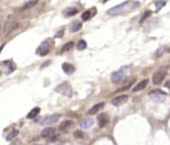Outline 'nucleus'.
Wrapping results in <instances>:
<instances>
[{"label": "nucleus", "instance_id": "obj_1", "mask_svg": "<svg viewBox=\"0 0 170 145\" xmlns=\"http://www.w3.org/2000/svg\"><path fill=\"white\" fill-rule=\"evenodd\" d=\"M149 96L156 102H163L167 98V94L161 89H155V91H151L149 93Z\"/></svg>", "mask_w": 170, "mask_h": 145}, {"label": "nucleus", "instance_id": "obj_2", "mask_svg": "<svg viewBox=\"0 0 170 145\" xmlns=\"http://www.w3.org/2000/svg\"><path fill=\"white\" fill-rule=\"evenodd\" d=\"M111 80L113 83H122L126 80V74H125V68H122L120 70L113 72L112 76H111Z\"/></svg>", "mask_w": 170, "mask_h": 145}, {"label": "nucleus", "instance_id": "obj_3", "mask_svg": "<svg viewBox=\"0 0 170 145\" xmlns=\"http://www.w3.org/2000/svg\"><path fill=\"white\" fill-rule=\"evenodd\" d=\"M57 93H61L63 95H66V96H70L71 95V86L69 85L68 82H62L61 85H58V86L56 87V89H55Z\"/></svg>", "mask_w": 170, "mask_h": 145}, {"label": "nucleus", "instance_id": "obj_4", "mask_svg": "<svg viewBox=\"0 0 170 145\" xmlns=\"http://www.w3.org/2000/svg\"><path fill=\"white\" fill-rule=\"evenodd\" d=\"M165 70L164 69H161V70H157L154 75H152V83L154 85H161L162 81L165 79Z\"/></svg>", "mask_w": 170, "mask_h": 145}, {"label": "nucleus", "instance_id": "obj_5", "mask_svg": "<svg viewBox=\"0 0 170 145\" xmlns=\"http://www.w3.org/2000/svg\"><path fill=\"white\" fill-rule=\"evenodd\" d=\"M129 1H125V2H122V4H120V5H118V6L113 7V8H111L108 11V14L109 16H116V14H119L122 13V12H124L125 11V8L129 6Z\"/></svg>", "mask_w": 170, "mask_h": 145}, {"label": "nucleus", "instance_id": "obj_6", "mask_svg": "<svg viewBox=\"0 0 170 145\" xmlns=\"http://www.w3.org/2000/svg\"><path fill=\"white\" fill-rule=\"evenodd\" d=\"M0 64L4 67V69H5V72H6V74H11L12 72L16 70V64L13 63V61H11V59L2 61V62H0Z\"/></svg>", "mask_w": 170, "mask_h": 145}, {"label": "nucleus", "instance_id": "obj_7", "mask_svg": "<svg viewBox=\"0 0 170 145\" xmlns=\"http://www.w3.org/2000/svg\"><path fill=\"white\" fill-rule=\"evenodd\" d=\"M60 114H53V115H48V117H44L41 120L42 125H50V124H54L56 123L58 119H60Z\"/></svg>", "mask_w": 170, "mask_h": 145}, {"label": "nucleus", "instance_id": "obj_8", "mask_svg": "<svg viewBox=\"0 0 170 145\" xmlns=\"http://www.w3.org/2000/svg\"><path fill=\"white\" fill-rule=\"evenodd\" d=\"M127 100H129V96L125 95V94H122V95H118L116 98H113L112 101H111V104L113 106H120L124 105L125 102H127Z\"/></svg>", "mask_w": 170, "mask_h": 145}, {"label": "nucleus", "instance_id": "obj_9", "mask_svg": "<svg viewBox=\"0 0 170 145\" xmlns=\"http://www.w3.org/2000/svg\"><path fill=\"white\" fill-rule=\"evenodd\" d=\"M49 50H50V45H49L48 42L45 40V42H43L41 45L38 46V49H37V54H38L39 56H45V55L49 53Z\"/></svg>", "mask_w": 170, "mask_h": 145}, {"label": "nucleus", "instance_id": "obj_10", "mask_svg": "<svg viewBox=\"0 0 170 145\" xmlns=\"http://www.w3.org/2000/svg\"><path fill=\"white\" fill-rule=\"evenodd\" d=\"M109 121V118L107 114H100L99 117H98V124H99V126L100 127H103V126H106L107 124H108Z\"/></svg>", "mask_w": 170, "mask_h": 145}, {"label": "nucleus", "instance_id": "obj_11", "mask_svg": "<svg viewBox=\"0 0 170 145\" xmlns=\"http://www.w3.org/2000/svg\"><path fill=\"white\" fill-rule=\"evenodd\" d=\"M93 124H94V120L92 118H87L85 120H82L81 124H80V127L82 130H86V129H89L90 126H93Z\"/></svg>", "mask_w": 170, "mask_h": 145}, {"label": "nucleus", "instance_id": "obj_12", "mask_svg": "<svg viewBox=\"0 0 170 145\" xmlns=\"http://www.w3.org/2000/svg\"><path fill=\"white\" fill-rule=\"evenodd\" d=\"M95 12H96V8H90V10H88V11L83 12L82 16H81L82 20H85V21L89 20L90 18H92V16H93V14H95Z\"/></svg>", "mask_w": 170, "mask_h": 145}, {"label": "nucleus", "instance_id": "obj_13", "mask_svg": "<svg viewBox=\"0 0 170 145\" xmlns=\"http://www.w3.org/2000/svg\"><path fill=\"white\" fill-rule=\"evenodd\" d=\"M62 69H63V72H66V74H68V75H70V74H73L75 72V67L73 64H70V63H63L62 64Z\"/></svg>", "mask_w": 170, "mask_h": 145}, {"label": "nucleus", "instance_id": "obj_14", "mask_svg": "<svg viewBox=\"0 0 170 145\" xmlns=\"http://www.w3.org/2000/svg\"><path fill=\"white\" fill-rule=\"evenodd\" d=\"M55 134V129L54 127H45L43 131H42V137L44 138H48V137H51Z\"/></svg>", "mask_w": 170, "mask_h": 145}, {"label": "nucleus", "instance_id": "obj_15", "mask_svg": "<svg viewBox=\"0 0 170 145\" xmlns=\"http://www.w3.org/2000/svg\"><path fill=\"white\" fill-rule=\"evenodd\" d=\"M105 106V104L103 102H100V104H96V105H94L90 110L88 111V114L89 115H93V114H95V113H98L100 110H101L102 107Z\"/></svg>", "mask_w": 170, "mask_h": 145}, {"label": "nucleus", "instance_id": "obj_16", "mask_svg": "<svg viewBox=\"0 0 170 145\" xmlns=\"http://www.w3.org/2000/svg\"><path fill=\"white\" fill-rule=\"evenodd\" d=\"M168 53H170L169 46H162V48H159V49L156 51L155 56H156V57H162L164 54H168Z\"/></svg>", "mask_w": 170, "mask_h": 145}, {"label": "nucleus", "instance_id": "obj_17", "mask_svg": "<svg viewBox=\"0 0 170 145\" xmlns=\"http://www.w3.org/2000/svg\"><path fill=\"white\" fill-rule=\"evenodd\" d=\"M81 27H82L81 23H80L79 20H75V21H73V23L70 24V31H71V32H77Z\"/></svg>", "mask_w": 170, "mask_h": 145}, {"label": "nucleus", "instance_id": "obj_18", "mask_svg": "<svg viewBox=\"0 0 170 145\" xmlns=\"http://www.w3.org/2000/svg\"><path fill=\"white\" fill-rule=\"evenodd\" d=\"M148 83H149V81H148V80H143V81H140L137 86H135V88H133V92H139V91L144 89L145 87L148 86Z\"/></svg>", "mask_w": 170, "mask_h": 145}, {"label": "nucleus", "instance_id": "obj_19", "mask_svg": "<svg viewBox=\"0 0 170 145\" xmlns=\"http://www.w3.org/2000/svg\"><path fill=\"white\" fill-rule=\"evenodd\" d=\"M73 120H64L63 123L61 124V126H60V130L61 131H66V130H68L70 126H73Z\"/></svg>", "mask_w": 170, "mask_h": 145}, {"label": "nucleus", "instance_id": "obj_20", "mask_svg": "<svg viewBox=\"0 0 170 145\" xmlns=\"http://www.w3.org/2000/svg\"><path fill=\"white\" fill-rule=\"evenodd\" d=\"M39 112H41V108H39V107H34V110H31V111H30V113L27 114V118H29V119L34 118V117H37V115L39 114Z\"/></svg>", "mask_w": 170, "mask_h": 145}, {"label": "nucleus", "instance_id": "obj_21", "mask_svg": "<svg viewBox=\"0 0 170 145\" xmlns=\"http://www.w3.org/2000/svg\"><path fill=\"white\" fill-rule=\"evenodd\" d=\"M77 13V10L75 8V7H69V8H67L66 11H64V16L66 17H71V16H75V14Z\"/></svg>", "mask_w": 170, "mask_h": 145}, {"label": "nucleus", "instance_id": "obj_22", "mask_svg": "<svg viewBox=\"0 0 170 145\" xmlns=\"http://www.w3.org/2000/svg\"><path fill=\"white\" fill-rule=\"evenodd\" d=\"M86 46H87V43H86V40H80L77 42V44H76L77 50H85Z\"/></svg>", "mask_w": 170, "mask_h": 145}, {"label": "nucleus", "instance_id": "obj_23", "mask_svg": "<svg viewBox=\"0 0 170 145\" xmlns=\"http://www.w3.org/2000/svg\"><path fill=\"white\" fill-rule=\"evenodd\" d=\"M37 0H32V1H27L26 4L23 6V10H27V8H31V7H34V6H36L37 5Z\"/></svg>", "mask_w": 170, "mask_h": 145}, {"label": "nucleus", "instance_id": "obj_24", "mask_svg": "<svg viewBox=\"0 0 170 145\" xmlns=\"http://www.w3.org/2000/svg\"><path fill=\"white\" fill-rule=\"evenodd\" d=\"M17 136H18V130H13V131H12V132H10V133L7 134L6 140H8V142H10V140H12V139H13V138H16Z\"/></svg>", "mask_w": 170, "mask_h": 145}, {"label": "nucleus", "instance_id": "obj_25", "mask_svg": "<svg viewBox=\"0 0 170 145\" xmlns=\"http://www.w3.org/2000/svg\"><path fill=\"white\" fill-rule=\"evenodd\" d=\"M74 46V42H68L67 44H64L63 48H62V50L63 51H69V50H71V48Z\"/></svg>", "mask_w": 170, "mask_h": 145}, {"label": "nucleus", "instance_id": "obj_26", "mask_svg": "<svg viewBox=\"0 0 170 145\" xmlns=\"http://www.w3.org/2000/svg\"><path fill=\"white\" fill-rule=\"evenodd\" d=\"M167 5V1H155V6H156L157 10H159V8H162Z\"/></svg>", "mask_w": 170, "mask_h": 145}, {"label": "nucleus", "instance_id": "obj_27", "mask_svg": "<svg viewBox=\"0 0 170 145\" xmlns=\"http://www.w3.org/2000/svg\"><path fill=\"white\" fill-rule=\"evenodd\" d=\"M74 136H75V138H83V133H82V131H75L74 132Z\"/></svg>", "mask_w": 170, "mask_h": 145}, {"label": "nucleus", "instance_id": "obj_28", "mask_svg": "<svg viewBox=\"0 0 170 145\" xmlns=\"http://www.w3.org/2000/svg\"><path fill=\"white\" fill-rule=\"evenodd\" d=\"M150 14H151V12H150V11H146V12L144 13V16L142 17V18H140V24H142V23H143L144 20H145L146 18H148V17H149Z\"/></svg>", "mask_w": 170, "mask_h": 145}, {"label": "nucleus", "instance_id": "obj_29", "mask_svg": "<svg viewBox=\"0 0 170 145\" xmlns=\"http://www.w3.org/2000/svg\"><path fill=\"white\" fill-rule=\"evenodd\" d=\"M164 86H165V88H168V89H170V80H169V81H167V82L164 83Z\"/></svg>", "mask_w": 170, "mask_h": 145}, {"label": "nucleus", "instance_id": "obj_30", "mask_svg": "<svg viewBox=\"0 0 170 145\" xmlns=\"http://www.w3.org/2000/svg\"><path fill=\"white\" fill-rule=\"evenodd\" d=\"M62 35H63V31H61V32H58L57 35H56V37H61Z\"/></svg>", "mask_w": 170, "mask_h": 145}, {"label": "nucleus", "instance_id": "obj_31", "mask_svg": "<svg viewBox=\"0 0 170 145\" xmlns=\"http://www.w3.org/2000/svg\"><path fill=\"white\" fill-rule=\"evenodd\" d=\"M34 145H39V144H34Z\"/></svg>", "mask_w": 170, "mask_h": 145}]
</instances>
